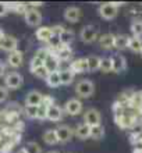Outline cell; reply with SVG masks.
<instances>
[{
  "mask_svg": "<svg viewBox=\"0 0 142 153\" xmlns=\"http://www.w3.org/2000/svg\"><path fill=\"white\" fill-rule=\"evenodd\" d=\"M123 3L120 1H114V3H103L99 6V16L103 18V20H113L117 17L118 13V7L121 6Z\"/></svg>",
  "mask_w": 142,
  "mask_h": 153,
  "instance_id": "obj_1",
  "label": "cell"
},
{
  "mask_svg": "<svg viewBox=\"0 0 142 153\" xmlns=\"http://www.w3.org/2000/svg\"><path fill=\"white\" fill-rule=\"evenodd\" d=\"M75 92L81 99H88L94 95L95 84L91 79H81L75 86Z\"/></svg>",
  "mask_w": 142,
  "mask_h": 153,
  "instance_id": "obj_2",
  "label": "cell"
},
{
  "mask_svg": "<svg viewBox=\"0 0 142 153\" xmlns=\"http://www.w3.org/2000/svg\"><path fill=\"white\" fill-rule=\"evenodd\" d=\"M97 38H99V31H97V28L94 27V25H86L80 32V39L84 43H94Z\"/></svg>",
  "mask_w": 142,
  "mask_h": 153,
  "instance_id": "obj_3",
  "label": "cell"
},
{
  "mask_svg": "<svg viewBox=\"0 0 142 153\" xmlns=\"http://www.w3.org/2000/svg\"><path fill=\"white\" fill-rule=\"evenodd\" d=\"M24 82V78L20 73L17 71H13V73H8L4 78V86L7 89H18L21 88V85Z\"/></svg>",
  "mask_w": 142,
  "mask_h": 153,
  "instance_id": "obj_4",
  "label": "cell"
},
{
  "mask_svg": "<svg viewBox=\"0 0 142 153\" xmlns=\"http://www.w3.org/2000/svg\"><path fill=\"white\" fill-rule=\"evenodd\" d=\"M24 18L25 22L29 25V27H38V25L42 24V14L39 10L33 7L27 8V11L24 13Z\"/></svg>",
  "mask_w": 142,
  "mask_h": 153,
  "instance_id": "obj_5",
  "label": "cell"
},
{
  "mask_svg": "<svg viewBox=\"0 0 142 153\" xmlns=\"http://www.w3.org/2000/svg\"><path fill=\"white\" fill-rule=\"evenodd\" d=\"M64 111L70 116H78L82 111V102L77 97H71V99L65 102Z\"/></svg>",
  "mask_w": 142,
  "mask_h": 153,
  "instance_id": "obj_6",
  "label": "cell"
},
{
  "mask_svg": "<svg viewBox=\"0 0 142 153\" xmlns=\"http://www.w3.org/2000/svg\"><path fill=\"white\" fill-rule=\"evenodd\" d=\"M102 117L99 110L96 109H88L84 114V123L89 127H96V125H100Z\"/></svg>",
  "mask_w": 142,
  "mask_h": 153,
  "instance_id": "obj_7",
  "label": "cell"
},
{
  "mask_svg": "<svg viewBox=\"0 0 142 153\" xmlns=\"http://www.w3.org/2000/svg\"><path fill=\"white\" fill-rule=\"evenodd\" d=\"M17 48H18V40L14 36H11V35H6L3 39L0 40V49L1 50H6V52L11 53L14 50H18Z\"/></svg>",
  "mask_w": 142,
  "mask_h": 153,
  "instance_id": "obj_8",
  "label": "cell"
},
{
  "mask_svg": "<svg viewBox=\"0 0 142 153\" xmlns=\"http://www.w3.org/2000/svg\"><path fill=\"white\" fill-rule=\"evenodd\" d=\"M56 132H57V138H59V142H60V143L68 142L74 135V131L70 125H60V127H57Z\"/></svg>",
  "mask_w": 142,
  "mask_h": 153,
  "instance_id": "obj_9",
  "label": "cell"
},
{
  "mask_svg": "<svg viewBox=\"0 0 142 153\" xmlns=\"http://www.w3.org/2000/svg\"><path fill=\"white\" fill-rule=\"evenodd\" d=\"M43 96L45 95H42L39 91H29L28 95L25 96V103L27 106H39L42 105V102H43Z\"/></svg>",
  "mask_w": 142,
  "mask_h": 153,
  "instance_id": "obj_10",
  "label": "cell"
},
{
  "mask_svg": "<svg viewBox=\"0 0 142 153\" xmlns=\"http://www.w3.org/2000/svg\"><path fill=\"white\" fill-rule=\"evenodd\" d=\"M22 61H24V53L21 50H14V52L8 53L7 56V63L8 65H11L13 68H18L22 65Z\"/></svg>",
  "mask_w": 142,
  "mask_h": 153,
  "instance_id": "obj_11",
  "label": "cell"
},
{
  "mask_svg": "<svg viewBox=\"0 0 142 153\" xmlns=\"http://www.w3.org/2000/svg\"><path fill=\"white\" fill-rule=\"evenodd\" d=\"M112 61H113V73L121 74L127 70V60H126V57L121 56V54L112 56Z\"/></svg>",
  "mask_w": 142,
  "mask_h": 153,
  "instance_id": "obj_12",
  "label": "cell"
},
{
  "mask_svg": "<svg viewBox=\"0 0 142 153\" xmlns=\"http://www.w3.org/2000/svg\"><path fill=\"white\" fill-rule=\"evenodd\" d=\"M74 74H81L88 71V64H86V57H81V59H77L74 60L68 67Z\"/></svg>",
  "mask_w": 142,
  "mask_h": 153,
  "instance_id": "obj_13",
  "label": "cell"
},
{
  "mask_svg": "<svg viewBox=\"0 0 142 153\" xmlns=\"http://www.w3.org/2000/svg\"><path fill=\"white\" fill-rule=\"evenodd\" d=\"M63 116H64V110L61 109L60 106L52 105L48 109V120L49 121H53V123L60 121L61 118H63Z\"/></svg>",
  "mask_w": 142,
  "mask_h": 153,
  "instance_id": "obj_14",
  "label": "cell"
},
{
  "mask_svg": "<svg viewBox=\"0 0 142 153\" xmlns=\"http://www.w3.org/2000/svg\"><path fill=\"white\" fill-rule=\"evenodd\" d=\"M64 18L68 22H78V21L81 20V10L78 7H67L64 10Z\"/></svg>",
  "mask_w": 142,
  "mask_h": 153,
  "instance_id": "obj_15",
  "label": "cell"
},
{
  "mask_svg": "<svg viewBox=\"0 0 142 153\" xmlns=\"http://www.w3.org/2000/svg\"><path fill=\"white\" fill-rule=\"evenodd\" d=\"M36 38L41 42H45V43H48L49 40L52 39L53 36H54V32H53V29L50 28V27H41V28L36 29Z\"/></svg>",
  "mask_w": 142,
  "mask_h": 153,
  "instance_id": "obj_16",
  "label": "cell"
},
{
  "mask_svg": "<svg viewBox=\"0 0 142 153\" xmlns=\"http://www.w3.org/2000/svg\"><path fill=\"white\" fill-rule=\"evenodd\" d=\"M114 42H116V35H113V33H105V35L99 36V46L106 49V50L113 49Z\"/></svg>",
  "mask_w": 142,
  "mask_h": 153,
  "instance_id": "obj_17",
  "label": "cell"
},
{
  "mask_svg": "<svg viewBox=\"0 0 142 153\" xmlns=\"http://www.w3.org/2000/svg\"><path fill=\"white\" fill-rule=\"evenodd\" d=\"M43 65L49 70V73H52V71H59L60 60H59V57H57L56 53H50L48 56V59L45 60V63H43Z\"/></svg>",
  "mask_w": 142,
  "mask_h": 153,
  "instance_id": "obj_18",
  "label": "cell"
},
{
  "mask_svg": "<svg viewBox=\"0 0 142 153\" xmlns=\"http://www.w3.org/2000/svg\"><path fill=\"white\" fill-rule=\"evenodd\" d=\"M74 134H75V137H77L78 139H82V141H84V139H88V138H91V127L86 125L85 123L78 124V127L75 128Z\"/></svg>",
  "mask_w": 142,
  "mask_h": 153,
  "instance_id": "obj_19",
  "label": "cell"
},
{
  "mask_svg": "<svg viewBox=\"0 0 142 153\" xmlns=\"http://www.w3.org/2000/svg\"><path fill=\"white\" fill-rule=\"evenodd\" d=\"M100 61L102 57L96 56V54H91L86 57V64H88V71L95 73L97 70H100Z\"/></svg>",
  "mask_w": 142,
  "mask_h": 153,
  "instance_id": "obj_20",
  "label": "cell"
},
{
  "mask_svg": "<svg viewBox=\"0 0 142 153\" xmlns=\"http://www.w3.org/2000/svg\"><path fill=\"white\" fill-rule=\"evenodd\" d=\"M46 85L49 88H59L61 85V79H60V71H52L49 73L48 78H46Z\"/></svg>",
  "mask_w": 142,
  "mask_h": 153,
  "instance_id": "obj_21",
  "label": "cell"
},
{
  "mask_svg": "<svg viewBox=\"0 0 142 153\" xmlns=\"http://www.w3.org/2000/svg\"><path fill=\"white\" fill-rule=\"evenodd\" d=\"M60 36V42H61V46H70L75 40V33L70 29H63V32L59 35Z\"/></svg>",
  "mask_w": 142,
  "mask_h": 153,
  "instance_id": "obj_22",
  "label": "cell"
},
{
  "mask_svg": "<svg viewBox=\"0 0 142 153\" xmlns=\"http://www.w3.org/2000/svg\"><path fill=\"white\" fill-rule=\"evenodd\" d=\"M54 53L57 54L60 61H67L73 57V49L70 48V46H60Z\"/></svg>",
  "mask_w": 142,
  "mask_h": 153,
  "instance_id": "obj_23",
  "label": "cell"
},
{
  "mask_svg": "<svg viewBox=\"0 0 142 153\" xmlns=\"http://www.w3.org/2000/svg\"><path fill=\"white\" fill-rule=\"evenodd\" d=\"M130 38L126 33H120V35H116V42H114V48L118 49V50H123V49H128V45H130Z\"/></svg>",
  "mask_w": 142,
  "mask_h": 153,
  "instance_id": "obj_24",
  "label": "cell"
},
{
  "mask_svg": "<svg viewBox=\"0 0 142 153\" xmlns=\"http://www.w3.org/2000/svg\"><path fill=\"white\" fill-rule=\"evenodd\" d=\"M43 142L46 145H56L59 143V138H57V132L56 129H48L45 134H43Z\"/></svg>",
  "mask_w": 142,
  "mask_h": 153,
  "instance_id": "obj_25",
  "label": "cell"
},
{
  "mask_svg": "<svg viewBox=\"0 0 142 153\" xmlns=\"http://www.w3.org/2000/svg\"><path fill=\"white\" fill-rule=\"evenodd\" d=\"M74 78H75V74H74L70 68L60 70V79H61V85H70V84H73Z\"/></svg>",
  "mask_w": 142,
  "mask_h": 153,
  "instance_id": "obj_26",
  "label": "cell"
},
{
  "mask_svg": "<svg viewBox=\"0 0 142 153\" xmlns=\"http://www.w3.org/2000/svg\"><path fill=\"white\" fill-rule=\"evenodd\" d=\"M128 49L134 53H141L142 52V39L141 38H137V36H131Z\"/></svg>",
  "mask_w": 142,
  "mask_h": 153,
  "instance_id": "obj_27",
  "label": "cell"
},
{
  "mask_svg": "<svg viewBox=\"0 0 142 153\" xmlns=\"http://www.w3.org/2000/svg\"><path fill=\"white\" fill-rule=\"evenodd\" d=\"M100 71L102 73H113V61H112V57H102Z\"/></svg>",
  "mask_w": 142,
  "mask_h": 153,
  "instance_id": "obj_28",
  "label": "cell"
},
{
  "mask_svg": "<svg viewBox=\"0 0 142 153\" xmlns=\"http://www.w3.org/2000/svg\"><path fill=\"white\" fill-rule=\"evenodd\" d=\"M131 32L137 38L142 36V20H134L131 22Z\"/></svg>",
  "mask_w": 142,
  "mask_h": 153,
  "instance_id": "obj_29",
  "label": "cell"
},
{
  "mask_svg": "<svg viewBox=\"0 0 142 153\" xmlns=\"http://www.w3.org/2000/svg\"><path fill=\"white\" fill-rule=\"evenodd\" d=\"M105 137V128L102 125H96V127H91V138L92 139H102Z\"/></svg>",
  "mask_w": 142,
  "mask_h": 153,
  "instance_id": "obj_30",
  "label": "cell"
},
{
  "mask_svg": "<svg viewBox=\"0 0 142 153\" xmlns=\"http://www.w3.org/2000/svg\"><path fill=\"white\" fill-rule=\"evenodd\" d=\"M31 73H32L35 76H38V78H43V79H46L48 75H49V70L46 68L45 65H39V67H36V68L31 70Z\"/></svg>",
  "mask_w": 142,
  "mask_h": 153,
  "instance_id": "obj_31",
  "label": "cell"
},
{
  "mask_svg": "<svg viewBox=\"0 0 142 153\" xmlns=\"http://www.w3.org/2000/svg\"><path fill=\"white\" fill-rule=\"evenodd\" d=\"M24 149L27 150V153H42V148L38 145L36 142H28L24 146Z\"/></svg>",
  "mask_w": 142,
  "mask_h": 153,
  "instance_id": "obj_32",
  "label": "cell"
},
{
  "mask_svg": "<svg viewBox=\"0 0 142 153\" xmlns=\"http://www.w3.org/2000/svg\"><path fill=\"white\" fill-rule=\"evenodd\" d=\"M25 113L29 118H38L39 107H36V106H25Z\"/></svg>",
  "mask_w": 142,
  "mask_h": 153,
  "instance_id": "obj_33",
  "label": "cell"
},
{
  "mask_svg": "<svg viewBox=\"0 0 142 153\" xmlns=\"http://www.w3.org/2000/svg\"><path fill=\"white\" fill-rule=\"evenodd\" d=\"M8 97V89L3 85H0V103H3L4 100H7Z\"/></svg>",
  "mask_w": 142,
  "mask_h": 153,
  "instance_id": "obj_34",
  "label": "cell"
},
{
  "mask_svg": "<svg viewBox=\"0 0 142 153\" xmlns=\"http://www.w3.org/2000/svg\"><path fill=\"white\" fill-rule=\"evenodd\" d=\"M8 11H10V10H8L7 3H1V1H0V17L7 16V13H8Z\"/></svg>",
  "mask_w": 142,
  "mask_h": 153,
  "instance_id": "obj_35",
  "label": "cell"
},
{
  "mask_svg": "<svg viewBox=\"0 0 142 153\" xmlns=\"http://www.w3.org/2000/svg\"><path fill=\"white\" fill-rule=\"evenodd\" d=\"M13 149V142H7V143H4L1 146V149H0V153H10Z\"/></svg>",
  "mask_w": 142,
  "mask_h": 153,
  "instance_id": "obj_36",
  "label": "cell"
},
{
  "mask_svg": "<svg viewBox=\"0 0 142 153\" xmlns=\"http://www.w3.org/2000/svg\"><path fill=\"white\" fill-rule=\"evenodd\" d=\"M4 73H6V64L3 61H0V78L4 75Z\"/></svg>",
  "mask_w": 142,
  "mask_h": 153,
  "instance_id": "obj_37",
  "label": "cell"
},
{
  "mask_svg": "<svg viewBox=\"0 0 142 153\" xmlns=\"http://www.w3.org/2000/svg\"><path fill=\"white\" fill-rule=\"evenodd\" d=\"M4 36H6V33H4V31H3V29L0 28V40L3 39V38H4Z\"/></svg>",
  "mask_w": 142,
  "mask_h": 153,
  "instance_id": "obj_38",
  "label": "cell"
},
{
  "mask_svg": "<svg viewBox=\"0 0 142 153\" xmlns=\"http://www.w3.org/2000/svg\"><path fill=\"white\" fill-rule=\"evenodd\" d=\"M17 153H27V150H25L24 148H22V149H20V150H18V152H17Z\"/></svg>",
  "mask_w": 142,
  "mask_h": 153,
  "instance_id": "obj_39",
  "label": "cell"
},
{
  "mask_svg": "<svg viewBox=\"0 0 142 153\" xmlns=\"http://www.w3.org/2000/svg\"><path fill=\"white\" fill-rule=\"evenodd\" d=\"M46 153H59V152H56V150H50V152H46Z\"/></svg>",
  "mask_w": 142,
  "mask_h": 153,
  "instance_id": "obj_40",
  "label": "cell"
},
{
  "mask_svg": "<svg viewBox=\"0 0 142 153\" xmlns=\"http://www.w3.org/2000/svg\"><path fill=\"white\" fill-rule=\"evenodd\" d=\"M141 54H142V52H141Z\"/></svg>",
  "mask_w": 142,
  "mask_h": 153,
  "instance_id": "obj_41",
  "label": "cell"
}]
</instances>
